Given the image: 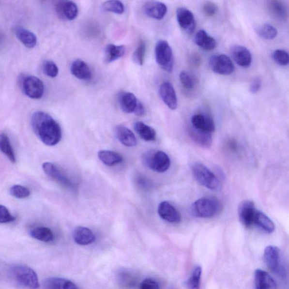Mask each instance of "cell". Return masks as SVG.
I'll return each mask as SVG.
<instances>
[{
	"instance_id": "obj_1",
	"label": "cell",
	"mask_w": 289,
	"mask_h": 289,
	"mask_svg": "<svg viewBox=\"0 0 289 289\" xmlns=\"http://www.w3.org/2000/svg\"><path fill=\"white\" fill-rule=\"evenodd\" d=\"M33 130L44 144L53 146L62 138L60 125L50 115L43 111H36L31 117Z\"/></svg>"
},
{
	"instance_id": "obj_2",
	"label": "cell",
	"mask_w": 289,
	"mask_h": 289,
	"mask_svg": "<svg viewBox=\"0 0 289 289\" xmlns=\"http://www.w3.org/2000/svg\"><path fill=\"white\" fill-rule=\"evenodd\" d=\"M10 276L19 287L29 289H38L40 283L35 271L25 265H14L9 270Z\"/></svg>"
},
{
	"instance_id": "obj_3",
	"label": "cell",
	"mask_w": 289,
	"mask_h": 289,
	"mask_svg": "<svg viewBox=\"0 0 289 289\" xmlns=\"http://www.w3.org/2000/svg\"><path fill=\"white\" fill-rule=\"evenodd\" d=\"M220 209L217 199L207 197L197 200L190 208L192 215L199 218H212L219 213Z\"/></svg>"
},
{
	"instance_id": "obj_4",
	"label": "cell",
	"mask_w": 289,
	"mask_h": 289,
	"mask_svg": "<svg viewBox=\"0 0 289 289\" xmlns=\"http://www.w3.org/2000/svg\"><path fill=\"white\" fill-rule=\"evenodd\" d=\"M192 172L194 178L200 185L213 190L220 189V183L219 179L202 163H194L192 166Z\"/></svg>"
},
{
	"instance_id": "obj_5",
	"label": "cell",
	"mask_w": 289,
	"mask_h": 289,
	"mask_svg": "<svg viewBox=\"0 0 289 289\" xmlns=\"http://www.w3.org/2000/svg\"><path fill=\"white\" fill-rule=\"evenodd\" d=\"M156 63L162 69L168 73L172 72L174 67V57L169 44L165 40H159L155 47Z\"/></svg>"
},
{
	"instance_id": "obj_6",
	"label": "cell",
	"mask_w": 289,
	"mask_h": 289,
	"mask_svg": "<svg viewBox=\"0 0 289 289\" xmlns=\"http://www.w3.org/2000/svg\"><path fill=\"white\" fill-rule=\"evenodd\" d=\"M144 164L148 168L158 173L167 171L171 166V161L167 154L161 151H152L143 156Z\"/></svg>"
},
{
	"instance_id": "obj_7",
	"label": "cell",
	"mask_w": 289,
	"mask_h": 289,
	"mask_svg": "<svg viewBox=\"0 0 289 289\" xmlns=\"http://www.w3.org/2000/svg\"><path fill=\"white\" fill-rule=\"evenodd\" d=\"M43 169L44 172L52 179L56 182L60 183L65 188L69 189H74L76 188L74 182L65 172L58 167L53 163L50 162L44 163L43 165Z\"/></svg>"
},
{
	"instance_id": "obj_8",
	"label": "cell",
	"mask_w": 289,
	"mask_h": 289,
	"mask_svg": "<svg viewBox=\"0 0 289 289\" xmlns=\"http://www.w3.org/2000/svg\"><path fill=\"white\" fill-rule=\"evenodd\" d=\"M209 65L214 73L222 76H230L234 71V66L232 60L228 56L224 54H219L211 57Z\"/></svg>"
},
{
	"instance_id": "obj_9",
	"label": "cell",
	"mask_w": 289,
	"mask_h": 289,
	"mask_svg": "<svg viewBox=\"0 0 289 289\" xmlns=\"http://www.w3.org/2000/svg\"><path fill=\"white\" fill-rule=\"evenodd\" d=\"M24 93L32 99H40L44 93V85L39 78L34 76H27L22 81Z\"/></svg>"
},
{
	"instance_id": "obj_10",
	"label": "cell",
	"mask_w": 289,
	"mask_h": 289,
	"mask_svg": "<svg viewBox=\"0 0 289 289\" xmlns=\"http://www.w3.org/2000/svg\"><path fill=\"white\" fill-rule=\"evenodd\" d=\"M256 212L254 203L250 200H243L238 207V215L240 222L246 228H250L254 225Z\"/></svg>"
},
{
	"instance_id": "obj_11",
	"label": "cell",
	"mask_w": 289,
	"mask_h": 289,
	"mask_svg": "<svg viewBox=\"0 0 289 289\" xmlns=\"http://www.w3.org/2000/svg\"><path fill=\"white\" fill-rule=\"evenodd\" d=\"M176 19L180 28L185 33L191 35L195 31L196 26L195 17L190 10L180 7L176 10Z\"/></svg>"
},
{
	"instance_id": "obj_12",
	"label": "cell",
	"mask_w": 289,
	"mask_h": 289,
	"mask_svg": "<svg viewBox=\"0 0 289 289\" xmlns=\"http://www.w3.org/2000/svg\"><path fill=\"white\" fill-rule=\"evenodd\" d=\"M264 259L269 270L274 274H282L280 253L278 248L274 246H268L265 249Z\"/></svg>"
},
{
	"instance_id": "obj_13",
	"label": "cell",
	"mask_w": 289,
	"mask_h": 289,
	"mask_svg": "<svg viewBox=\"0 0 289 289\" xmlns=\"http://www.w3.org/2000/svg\"><path fill=\"white\" fill-rule=\"evenodd\" d=\"M159 94L169 109L174 110L178 108V98L175 88L171 83L168 81L163 83L159 87Z\"/></svg>"
},
{
	"instance_id": "obj_14",
	"label": "cell",
	"mask_w": 289,
	"mask_h": 289,
	"mask_svg": "<svg viewBox=\"0 0 289 289\" xmlns=\"http://www.w3.org/2000/svg\"><path fill=\"white\" fill-rule=\"evenodd\" d=\"M55 9L60 18L66 20H73L76 19L79 12L76 3L71 1H61L57 2Z\"/></svg>"
},
{
	"instance_id": "obj_15",
	"label": "cell",
	"mask_w": 289,
	"mask_h": 289,
	"mask_svg": "<svg viewBox=\"0 0 289 289\" xmlns=\"http://www.w3.org/2000/svg\"><path fill=\"white\" fill-rule=\"evenodd\" d=\"M140 102L134 93L128 91H123L118 96L120 108L127 114H135Z\"/></svg>"
},
{
	"instance_id": "obj_16",
	"label": "cell",
	"mask_w": 289,
	"mask_h": 289,
	"mask_svg": "<svg viewBox=\"0 0 289 289\" xmlns=\"http://www.w3.org/2000/svg\"><path fill=\"white\" fill-rule=\"evenodd\" d=\"M158 212L161 218L171 223H179L181 222L180 213L171 204L167 201L159 204Z\"/></svg>"
},
{
	"instance_id": "obj_17",
	"label": "cell",
	"mask_w": 289,
	"mask_h": 289,
	"mask_svg": "<svg viewBox=\"0 0 289 289\" xmlns=\"http://www.w3.org/2000/svg\"><path fill=\"white\" fill-rule=\"evenodd\" d=\"M231 55L234 61L241 67H249L252 62V55L246 47L241 46L232 47L231 49Z\"/></svg>"
},
{
	"instance_id": "obj_18",
	"label": "cell",
	"mask_w": 289,
	"mask_h": 289,
	"mask_svg": "<svg viewBox=\"0 0 289 289\" xmlns=\"http://www.w3.org/2000/svg\"><path fill=\"white\" fill-rule=\"evenodd\" d=\"M71 74L78 79L89 81L92 79V71L87 63L81 60L74 61L70 67Z\"/></svg>"
},
{
	"instance_id": "obj_19",
	"label": "cell",
	"mask_w": 289,
	"mask_h": 289,
	"mask_svg": "<svg viewBox=\"0 0 289 289\" xmlns=\"http://www.w3.org/2000/svg\"><path fill=\"white\" fill-rule=\"evenodd\" d=\"M192 127L212 134L215 131V125L212 118L201 114L194 115L191 119Z\"/></svg>"
},
{
	"instance_id": "obj_20",
	"label": "cell",
	"mask_w": 289,
	"mask_h": 289,
	"mask_svg": "<svg viewBox=\"0 0 289 289\" xmlns=\"http://www.w3.org/2000/svg\"><path fill=\"white\" fill-rule=\"evenodd\" d=\"M146 15L150 18L156 20H162L165 18L167 8L164 3L159 1H149L144 6Z\"/></svg>"
},
{
	"instance_id": "obj_21",
	"label": "cell",
	"mask_w": 289,
	"mask_h": 289,
	"mask_svg": "<svg viewBox=\"0 0 289 289\" xmlns=\"http://www.w3.org/2000/svg\"><path fill=\"white\" fill-rule=\"evenodd\" d=\"M256 289H276L277 284L267 272L258 269L255 272Z\"/></svg>"
},
{
	"instance_id": "obj_22",
	"label": "cell",
	"mask_w": 289,
	"mask_h": 289,
	"mask_svg": "<svg viewBox=\"0 0 289 289\" xmlns=\"http://www.w3.org/2000/svg\"><path fill=\"white\" fill-rule=\"evenodd\" d=\"M73 239L79 245H88L96 241V236L90 229L84 227H78L74 230Z\"/></svg>"
},
{
	"instance_id": "obj_23",
	"label": "cell",
	"mask_w": 289,
	"mask_h": 289,
	"mask_svg": "<svg viewBox=\"0 0 289 289\" xmlns=\"http://www.w3.org/2000/svg\"><path fill=\"white\" fill-rule=\"evenodd\" d=\"M115 135L122 144L127 147H134L137 145V139L130 129L123 125H119L115 128Z\"/></svg>"
},
{
	"instance_id": "obj_24",
	"label": "cell",
	"mask_w": 289,
	"mask_h": 289,
	"mask_svg": "<svg viewBox=\"0 0 289 289\" xmlns=\"http://www.w3.org/2000/svg\"><path fill=\"white\" fill-rule=\"evenodd\" d=\"M44 289H79L72 281L60 277H49L43 282Z\"/></svg>"
},
{
	"instance_id": "obj_25",
	"label": "cell",
	"mask_w": 289,
	"mask_h": 289,
	"mask_svg": "<svg viewBox=\"0 0 289 289\" xmlns=\"http://www.w3.org/2000/svg\"><path fill=\"white\" fill-rule=\"evenodd\" d=\"M195 42L197 46L205 51L212 50L215 49L216 46L215 39L203 30H200L197 33Z\"/></svg>"
},
{
	"instance_id": "obj_26",
	"label": "cell",
	"mask_w": 289,
	"mask_h": 289,
	"mask_svg": "<svg viewBox=\"0 0 289 289\" xmlns=\"http://www.w3.org/2000/svg\"><path fill=\"white\" fill-rule=\"evenodd\" d=\"M15 33L20 42L28 48L31 49L36 46L37 37L30 30L18 27L15 30Z\"/></svg>"
},
{
	"instance_id": "obj_27",
	"label": "cell",
	"mask_w": 289,
	"mask_h": 289,
	"mask_svg": "<svg viewBox=\"0 0 289 289\" xmlns=\"http://www.w3.org/2000/svg\"><path fill=\"white\" fill-rule=\"evenodd\" d=\"M125 47L123 46H116L108 44L105 49V60L106 63H111L121 59L125 54Z\"/></svg>"
},
{
	"instance_id": "obj_28",
	"label": "cell",
	"mask_w": 289,
	"mask_h": 289,
	"mask_svg": "<svg viewBox=\"0 0 289 289\" xmlns=\"http://www.w3.org/2000/svg\"><path fill=\"white\" fill-rule=\"evenodd\" d=\"M134 128L139 137L145 141H154L156 140V133L154 129L143 122H136Z\"/></svg>"
},
{
	"instance_id": "obj_29",
	"label": "cell",
	"mask_w": 289,
	"mask_h": 289,
	"mask_svg": "<svg viewBox=\"0 0 289 289\" xmlns=\"http://www.w3.org/2000/svg\"><path fill=\"white\" fill-rule=\"evenodd\" d=\"M119 285L123 289L134 288L137 283V278L135 275L128 271H121L117 276Z\"/></svg>"
},
{
	"instance_id": "obj_30",
	"label": "cell",
	"mask_w": 289,
	"mask_h": 289,
	"mask_svg": "<svg viewBox=\"0 0 289 289\" xmlns=\"http://www.w3.org/2000/svg\"><path fill=\"white\" fill-rule=\"evenodd\" d=\"M98 156L107 166H114L123 161V156L120 153L110 151H101L98 152Z\"/></svg>"
},
{
	"instance_id": "obj_31",
	"label": "cell",
	"mask_w": 289,
	"mask_h": 289,
	"mask_svg": "<svg viewBox=\"0 0 289 289\" xmlns=\"http://www.w3.org/2000/svg\"><path fill=\"white\" fill-rule=\"evenodd\" d=\"M189 135L192 140L203 147L209 148L212 144V134L206 133L195 128H191L189 130Z\"/></svg>"
},
{
	"instance_id": "obj_32",
	"label": "cell",
	"mask_w": 289,
	"mask_h": 289,
	"mask_svg": "<svg viewBox=\"0 0 289 289\" xmlns=\"http://www.w3.org/2000/svg\"><path fill=\"white\" fill-rule=\"evenodd\" d=\"M254 224L268 233L274 232L275 229L274 224L273 220L260 211L257 210L255 215Z\"/></svg>"
},
{
	"instance_id": "obj_33",
	"label": "cell",
	"mask_w": 289,
	"mask_h": 289,
	"mask_svg": "<svg viewBox=\"0 0 289 289\" xmlns=\"http://www.w3.org/2000/svg\"><path fill=\"white\" fill-rule=\"evenodd\" d=\"M30 236L33 239L44 243L51 242L54 238L52 230L45 227H38L32 229L30 231Z\"/></svg>"
},
{
	"instance_id": "obj_34",
	"label": "cell",
	"mask_w": 289,
	"mask_h": 289,
	"mask_svg": "<svg viewBox=\"0 0 289 289\" xmlns=\"http://www.w3.org/2000/svg\"><path fill=\"white\" fill-rule=\"evenodd\" d=\"M269 10L272 15L278 19L285 20L288 18L287 6L283 1L277 0L270 1Z\"/></svg>"
},
{
	"instance_id": "obj_35",
	"label": "cell",
	"mask_w": 289,
	"mask_h": 289,
	"mask_svg": "<svg viewBox=\"0 0 289 289\" xmlns=\"http://www.w3.org/2000/svg\"><path fill=\"white\" fill-rule=\"evenodd\" d=\"M0 151L8 157L10 162L13 163H15L16 158L15 151H14L8 136L5 133L0 134Z\"/></svg>"
},
{
	"instance_id": "obj_36",
	"label": "cell",
	"mask_w": 289,
	"mask_h": 289,
	"mask_svg": "<svg viewBox=\"0 0 289 289\" xmlns=\"http://www.w3.org/2000/svg\"><path fill=\"white\" fill-rule=\"evenodd\" d=\"M258 35L265 40H273L277 35V30L270 24L264 23L256 27Z\"/></svg>"
},
{
	"instance_id": "obj_37",
	"label": "cell",
	"mask_w": 289,
	"mask_h": 289,
	"mask_svg": "<svg viewBox=\"0 0 289 289\" xmlns=\"http://www.w3.org/2000/svg\"><path fill=\"white\" fill-rule=\"evenodd\" d=\"M101 10L104 12L122 15L124 12L125 8L123 2L120 1H107L102 5Z\"/></svg>"
},
{
	"instance_id": "obj_38",
	"label": "cell",
	"mask_w": 289,
	"mask_h": 289,
	"mask_svg": "<svg viewBox=\"0 0 289 289\" xmlns=\"http://www.w3.org/2000/svg\"><path fill=\"white\" fill-rule=\"evenodd\" d=\"M202 267L197 266L194 269L191 276L187 282L188 289H200L201 281Z\"/></svg>"
},
{
	"instance_id": "obj_39",
	"label": "cell",
	"mask_w": 289,
	"mask_h": 289,
	"mask_svg": "<svg viewBox=\"0 0 289 289\" xmlns=\"http://www.w3.org/2000/svg\"><path fill=\"white\" fill-rule=\"evenodd\" d=\"M146 46L143 40H141L133 54L134 62L138 65H143L146 55Z\"/></svg>"
},
{
	"instance_id": "obj_40",
	"label": "cell",
	"mask_w": 289,
	"mask_h": 289,
	"mask_svg": "<svg viewBox=\"0 0 289 289\" xmlns=\"http://www.w3.org/2000/svg\"><path fill=\"white\" fill-rule=\"evenodd\" d=\"M180 83L185 90H192L195 87L196 81L192 75L187 71H182L179 75Z\"/></svg>"
},
{
	"instance_id": "obj_41",
	"label": "cell",
	"mask_w": 289,
	"mask_h": 289,
	"mask_svg": "<svg viewBox=\"0 0 289 289\" xmlns=\"http://www.w3.org/2000/svg\"><path fill=\"white\" fill-rule=\"evenodd\" d=\"M10 195L15 198L18 199L26 198L30 196V191L26 187L15 185L10 188L9 190Z\"/></svg>"
},
{
	"instance_id": "obj_42",
	"label": "cell",
	"mask_w": 289,
	"mask_h": 289,
	"mask_svg": "<svg viewBox=\"0 0 289 289\" xmlns=\"http://www.w3.org/2000/svg\"><path fill=\"white\" fill-rule=\"evenodd\" d=\"M274 62L282 66H287L289 62V57L287 51L282 49L275 50L273 53Z\"/></svg>"
},
{
	"instance_id": "obj_43",
	"label": "cell",
	"mask_w": 289,
	"mask_h": 289,
	"mask_svg": "<svg viewBox=\"0 0 289 289\" xmlns=\"http://www.w3.org/2000/svg\"><path fill=\"white\" fill-rule=\"evenodd\" d=\"M43 71L47 76L52 78L57 77L59 73V67L52 61H46L44 63Z\"/></svg>"
},
{
	"instance_id": "obj_44",
	"label": "cell",
	"mask_w": 289,
	"mask_h": 289,
	"mask_svg": "<svg viewBox=\"0 0 289 289\" xmlns=\"http://www.w3.org/2000/svg\"><path fill=\"white\" fill-rule=\"evenodd\" d=\"M15 217L10 213L9 210L2 205H0V224L8 223L13 222Z\"/></svg>"
},
{
	"instance_id": "obj_45",
	"label": "cell",
	"mask_w": 289,
	"mask_h": 289,
	"mask_svg": "<svg viewBox=\"0 0 289 289\" xmlns=\"http://www.w3.org/2000/svg\"><path fill=\"white\" fill-rule=\"evenodd\" d=\"M219 8L216 3L207 1L203 5V11L207 16H213L218 12Z\"/></svg>"
},
{
	"instance_id": "obj_46",
	"label": "cell",
	"mask_w": 289,
	"mask_h": 289,
	"mask_svg": "<svg viewBox=\"0 0 289 289\" xmlns=\"http://www.w3.org/2000/svg\"><path fill=\"white\" fill-rule=\"evenodd\" d=\"M140 289H160V287L157 282L151 278H147L142 282Z\"/></svg>"
},
{
	"instance_id": "obj_47",
	"label": "cell",
	"mask_w": 289,
	"mask_h": 289,
	"mask_svg": "<svg viewBox=\"0 0 289 289\" xmlns=\"http://www.w3.org/2000/svg\"><path fill=\"white\" fill-rule=\"evenodd\" d=\"M262 84V80L259 77H255L251 81L250 86V91L251 93L256 94L259 91Z\"/></svg>"
},
{
	"instance_id": "obj_48",
	"label": "cell",
	"mask_w": 289,
	"mask_h": 289,
	"mask_svg": "<svg viewBox=\"0 0 289 289\" xmlns=\"http://www.w3.org/2000/svg\"><path fill=\"white\" fill-rule=\"evenodd\" d=\"M137 183L141 188L144 189H149L152 186V183L151 180L144 178V177H140L137 179Z\"/></svg>"
},
{
	"instance_id": "obj_49",
	"label": "cell",
	"mask_w": 289,
	"mask_h": 289,
	"mask_svg": "<svg viewBox=\"0 0 289 289\" xmlns=\"http://www.w3.org/2000/svg\"><path fill=\"white\" fill-rule=\"evenodd\" d=\"M201 63V58L198 55V54H193V55L190 58V63L192 66L197 67L199 66V64Z\"/></svg>"
},
{
	"instance_id": "obj_50",
	"label": "cell",
	"mask_w": 289,
	"mask_h": 289,
	"mask_svg": "<svg viewBox=\"0 0 289 289\" xmlns=\"http://www.w3.org/2000/svg\"><path fill=\"white\" fill-rule=\"evenodd\" d=\"M145 114V108L144 105L141 102L139 103L137 111H136L135 114L139 117L144 116Z\"/></svg>"
},
{
	"instance_id": "obj_51",
	"label": "cell",
	"mask_w": 289,
	"mask_h": 289,
	"mask_svg": "<svg viewBox=\"0 0 289 289\" xmlns=\"http://www.w3.org/2000/svg\"><path fill=\"white\" fill-rule=\"evenodd\" d=\"M228 148L230 150V151L233 152H235L237 151V144L234 140L229 141L228 142Z\"/></svg>"
}]
</instances>
